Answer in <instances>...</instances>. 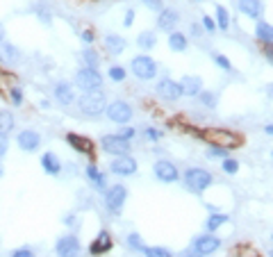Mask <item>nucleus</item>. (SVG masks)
I'll list each match as a JSON object with an SVG mask.
<instances>
[{"mask_svg":"<svg viewBox=\"0 0 273 257\" xmlns=\"http://www.w3.org/2000/svg\"><path fill=\"white\" fill-rule=\"evenodd\" d=\"M200 137H203L205 141H207L209 146H221V148H239L241 146V134L232 132V130L228 128H207L200 132Z\"/></svg>","mask_w":273,"mask_h":257,"instance_id":"obj_1","label":"nucleus"},{"mask_svg":"<svg viewBox=\"0 0 273 257\" xmlns=\"http://www.w3.org/2000/svg\"><path fill=\"white\" fill-rule=\"evenodd\" d=\"M78 107H80V112L85 114V116H100V114L107 109V98H105V93H102L100 89H98V91H87L80 96Z\"/></svg>","mask_w":273,"mask_h":257,"instance_id":"obj_2","label":"nucleus"},{"mask_svg":"<svg viewBox=\"0 0 273 257\" xmlns=\"http://www.w3.org/2000/svg\"><path fill=\"white\" fill-rule=\"evenodd\" d=\"M75 82L85 91H98V89H102V75L96 69H89V66H82L75 73Z\"/></svg>","mask_w":273,"mask_h":257,"instance_id":"obj_3","label":"nucleus"},{"mask_svg":"<svg viewBox=\"0 0 273 257\" xmlns=\"http://www.w3.org/2000/svg\"><path fill=\"white\" fill-rule=\"evenodd\" d=\"M130 69H132V73L139 78V80H153L157 75V64L155 59L148 57V55H139V57H134L132 62H130Z\"/></svg>","mask_w":273,"mask_h":257,"instance_id":"obj_4","label":"nucleus"},{"mask_svg":"<svg viewBox=\"0 0 273 257\" xmlns=\"http://www.w3.org/2000/svg\"><path fill=\"white\" fill-rule=\"evenodd\" d=\"M184 182H187V187L191 189V191L200 193L212 184V173L205 171V169H189V171L184 173Z\"/></svg>","mask_w":273,"mask_h":257,"instance_id":"obj_5","label":"nucleus"},{"mask_svg":"<svg viewBox=\"0 0 273 257\" xmlns=\"http://www.w3.org/2000/svg\"><path fill=\"white\" fill-rule=\"evenodd\" d=\"M125 200H128V189L123 184H114V187H109L105 191V205H107V209L114 212V214H118L123 209Z\"/></svg>","mask_w":273,"mask_h":257,"instance_id":"obj_6","label":"nucleus"},{"mask_svg":"<svg viewBox=\"0 0 273 257\" xmlns=\"http://www.w3.org/2000/svg\"><path fill=\"white\" fill-rule=\"evenodd\" d=\"M100 148L105 150V153H109V155H128L130 153V141H125V139H121L118 134H105L100 139Z\"/></svg>","mask_w":273,"mask_h":257,"instance_id":"obj_7","label":"nucleus"},{"mask_svg":"<svg viewBox=\"0 0 273 257\" xmlns=\"http://www.w3.org/2000/svg\"><path fill=\"white\" fill-rule=\"evenodd\" d=\"M105 114H107L109 121H114V123H128L130 118H132V107H130L125 100H114L112 105H107V109H105Z\"/></svg>","mask_w":273,"mask_h":257,"instance_id":"obj_8","label":"nucleus"},{"mask_svg":"<svg viewBox=\"0 0 273 257\" xmlns=\"http://www.w3.org/2000/svg\"><path fill=\"white\" fill-rule=\"evenodd\" d=\"M55 251H57V257H80V241L73 235H64L57 239Z\"/></svg>","mask_w":273,"mask_h":257,"instance_id":"obj_9","label":"nucleus"},{"mask_svg":"<svg viewBox=\"0 0 273 257\" xmlns=\"http://www.w3.org/2000/svg\"><path fill=\"white\" fill-rule=\"evenodd\" d=\"M109 171L116 173V175H134L137 173V160L130 155H116L109 164Z\"/></svg>","mask_w":273,"mask_h":257,"instance_id":"obj_10","label":"nucleus"},{"mask_svg":"<svg viewBox=\"0 0 273 257\" xmlns=\"http://www.w3.org/2000/svg\"><path fill=\"white\" fill-rule=\"evenodd\" d=\"M16 144L23 153H34V150H39V146H41V134H39L37 130H23V132H18Z\"/></svg>","mask_w":273,"mask_h":257,"instance_id":"obj_11","label":"nucleus"},{"mask_svg":"<svg viewBox=\"0 0 273 257\" xmlns=\"http://www.w3.org/2000/svg\"><path fill=\"white\" fill-rule=\"evenodd\" d=\"M157 96L164 98V100L173 102L178 100V98H182V86L180 82H173L171 78H164V80H160V85H157Z\"/></svg>","mask_w":273,"mask_h":257,"instance_id":"obj_12","label":"nucleus"},{"mask_svg":"<svg viewBox=\"0 0 273 257\" xmlns=\"http://www.w3.org/2000/svg\"><path fill=\"white\" fill-rule=\"evenodd\" d=\"M153 171H155V177L160 180V182H176L178 180V169L176 164H171V162H166V160H160L155 162V166H153Z\"/></svg>","mask_w":273,"mask_h":257,"instance_id":"obj_13","label":"nucleus"},{"mask_svg":"<svg viewBox=\"0 0 273 257\" xmlns=\"http://www.w3.org/2000/svg\"><path fill=\"white\" fill-rule=\"evenodd\" d=\"M219 246H221V239L212 235L198 237V239L193 241V251L198 253V255H212L214 251H219Z\"/></svg>","mask_w":273,"mask_h":257,"instance_id":"obj_14","label":"nucleus"},{"mask_svg":"<svg viewBox=\"0 0 273 257\" xmlns=\"http://www.w3.org/2000/svg\"><path fill=\"white\" fill-rule=\"evenodd\" d=\"M112 246H114V241H112V237H109V232L102 230L96 239L91 241L89 253H91V255H105V253L112 251Z\"/></svg>","mask_w":273,"mask_h":257,"instance_id":"obj_15","label":"nucleus"},{"mask_svg":"<svg viewBox=\"0 0 273 257\" xmlns=\"http://www.w3.org/2000/svg\"><path fill=\"white\" fill-rule=\"evenodd\" d=\"M180 86H182V96H198L203 91V80L198 75H184L180 80Z\"/></svg>","mask_w":273,"mask_h":257,"instance_id":"obj_16","label":"nucleus"},{"mask_svg":"<svg viewBox=\"0 0 273 257\" xmlns=\"http://www.w3.org/2000/svg\"><path fill=\"white\" fill-rule=\"evenodd\" d=\"M66 144H69L73 150H78V153H85V155H91V153H93V144H91L87 137H80V134H75V132L66 134Z\"/></svg>","mask_w":273,"mask_h":257,"instance_id":"obj_17","label":"nucleus"},{"mask_svg":"<svg viewBox=\"0 0 273 257\" xmlns=\"http://www.w3.org/2000/svg\"><path fill=\"white\" fill-rule=\"evenodd\" d=\"M55 100H57L59 105H71V102L75 100L73 86H71L69 82H57V85H55Z\"/></svg>","mask_w":273,"mask_h":257,"instance_id":"obj_18","label":"nucleus"},{"mask_svg":"<svg viewBox=\"0 0 273 257\" xmlns=\"http://www.w3.org/2000/svg\"><path fill=\"white\" fill-rule=\"evenodd\" d=\"M180 21L178 18V11L176 9H160V18H157V27L164 30V32H173L176 23Z\"/></svg>","mask_w":273,"mask_h":257,"instance_id":"obj_19","label":"nucleus"},{"mask_svg":"<svg viewBox=\"0 0 273 257\" xmlns=\"http://www.w3.org/2000/svg\"><path fill=\"white\" fill-rule=\"evenodd\" d=\"M239 11L246 14L248 18H260L264 11L262 0H239Z\"/></svg>","mask_w":273,"mask_h":257,"instance_id":"obj_20","label":"nucleus"},{"mask_svg":"<svg viewBox=\"0 0 273 257\" xmlns=\"http://www.w3.org/2000/svg\"><path fill=\"white\" fill-rule=\"evenodd\" d=\"M0 59H2L5 64H18V62H21V50H18L14 43L2 41L0 43Z\"/></svg>","mask_w":273,"mask_h":257,"instance_id":"obj_21","label":"nucleus"},{"mask_svg":"<svg viewBox=\"0 0 273 257\" xmlns=\"http://www.w3.org/2000/svg\"><path fill=\"white\" fill-rule=\"evenodd\" d=\"M41 169L48 173V175H59V173H62V162H59V157L55 155V153H43Z\"/></svg>","mask_w":273,"mask_h":257,"instance_id":"obj_22","label":"nucleus"},{"mask_svg":"<svg viewBox=\"0 0 273 257\" xmlns=\"http://www.w3.org/2000/svg\"><path fill=\"white\" fill-rule=\"evenodd\" d=\"M87 177L91 180V184H93V189H98V191H102V189L107 187V177H105V173L98 171L96 164H89L87 166Z\"/></svg>","mask_w":273,"mask_h":257,"instance_id":"obj_23","label":"nucleus"},{"mask_svg":"<svg viewBox=\"0 0 273 257\" xmlns=\"http://www.w3.org/2000/svg\"><path fill=\"white\" fill-rule=\"evenodd\" d=\"M255 37L264 43V46H273V25L264 21H257V27H255Z\"/></svg>","mask_w":273,"mask_h":257,"instance_id":"obj_24","label":"nucleus"},{"mask_svg":"<svg viewBox=\"0 0 273 257\" xmlns=\"http://www.w3.org/2000/svg\"><path fill=\"white\" fill-rule=\"evenodd\" d=\"M105 48L112 55H121L125 50V39L116 37V34H107V37H105Z\"/></svg>","mask_w":273,"mask_h":257,"instance_id":"obj_25","label":"nucleus"},{"mask_svg":"<svg viewBox=\"0 0 273 257\" xmlns=\"http://www.w3.org/2000/svg\"><path fill=\"white\" fill-rule=\"evenodd\" d=\"M169 48L176 50V53L187 50V37L182 32H171V37H169Z\"/></svg>","mask_w":273,"mask_h":257,"instance_id":"obj_26","label":"nucleus"},{"mask_svg":"<svg viewBox=\"0 0 273 257\" xmlns=\"http://www.w3.org/2000/svg\"><path fill=\"white\" fill-rule=\"evenodd\" d=\"M14 130V116L7 109H0V134H9Z\"/></svg>","mask_w":273,"mask_h":257,"instance_id":"obj_27","label":"nucleus"},{"mask_svg":"<svg viewBox=\"0 0 273 257\" xmlns=\"http://www.w3.org/2000/svg\"><path fill=\"white\" fill-rule=\"evenodd\" d=\"M155 43H157V37L153 32H141L139 37H137V46L144 50H150V48H155Z\"/></svg>","mask_w":273,"mask_h":257,"instance_id":"obj_28","label":"nucleus"},{"mask_svg":"<svg viewBox=\"0 0 273 257\" xmlns=\"http://www.w3.org/2000/svg\"><path fill=\"white\" fill-rule=\"evenodd\" d=\"M223 223H228V216L225 214H212L207 221H205V228H207L209 232H216Z\"/></svg>","mask_w":273,"mask_h":257,"instance_id":"obj_29","label":"nucleus"},{"mask_svg":"<svg viewBox=\"0 0 273 257\" xmlns=\"http://www.w3.org/2000/svg\"><path fill=\"white\" fill-rule=\"evenodd\" d=\"M216 25L223 30V32H228V27H230V14H228V9L225 7H216Z\"/></svg>","mask_w":273,"mask_h":257,"instance_id":"obj_30","label":"nucleus"},{"mask_svg":"<svg viewBox=\"0 0 273 257\" xmlns=\"http://www.w3.org/2000/svg\"><path fill=\"white\" fill-rule=\"evenodd\" d=\"M82 62H85V66H89V69H98V64H100V57H98L96 50H82Z\"/></svg>","mask_w":273,"mask_h":257,"instance_id":"obj_31","label":"nucleus"},{"mask_svg":"<svg viewBox=\"0 0 273 257\" xmlns=\"http://www.w3.org/2000/svg\"><path fill=\"white\" fill-rule=\"evenodd\" d=\"M141 253L146 257H173V253L169 248H162V246H144Z\"/></svg>","mask_w":273,"mask_h":257,"instance_id":"obj_32","label":"nucleus"},{"mask_svg":"<svg viewBox=\"0 0 273 257\" xmlns=\"http://www.w3.org/2000/svg\"><path fill=\"white\" fill-rule=\"evenodd\" d=\"M221 166H223V171L230 173V175H235V173L239 171V162H237V160H230V157H225Z\"/></svg>","mask_w":273,"mask_h":257,"instance_id":"obj_33","label":"nucleus"},{"mask_svg":"<svg viewBox=\"0 0 273 257\" xmlns=\"http://www.w3.org/2000/svg\"><path fill=\"white\" fill-rule=\"evenodd\" d=\"M125 69L123 66H112V69H109V78H112L114 82H123L125 80Z\"/></svg>","mask_w":273,"mask_h":257,"instance_id":"obj_34","label":"nucleus"},{"mask_svg":"<svg viewBox=\"0 0 273 257\" xmlns=\"http://www.w3.org/2000/svg\"><path fill=\"white\" fill-rule=\"evenodd\" d=\"M9 98H11L14 105H21V102H23V91L18 89V86H11V89H9Z\"/></svg>","mask_w":273,"mask_h":257,"instance_id":"obj_35","label":"nucleus"},{"mask_svg":"<svg viewBox=\"0 0 273 257\" xmlns=\"http://www.w3.org/2000/svg\"><path fill=\"white\" fill-rule=\"evenodd\" d=\"M198 96H200V100H203V105H209V107H214V105H216V96H214V93L200 91Z\"/></svg>","mask_w":273,"mask_h":257,"instance_id":"obj_36","label":"nucleus"},{"mask_svg":"<svg viewBox=\"0 0 273 257\" xmlns=\"http://www.w3.org/2000/svg\"><path fill=\"white\" fill-rule=\"evenodd\" d=\"M128 244H130V248L144 251V241H141V237H139V235H130V237H128Z\"/></svg>","mask_w":273,"mask_h":257,"instance_id":"obj_37","label":"nucleus"},{"mask_svg":"<svg viewBox=\"0 0 273 257\" xmlns=\"http://www.w3.org/2000/svg\"><path fill=\"white\" fill-rule=\"evenodd\" d=\"M214 62L221 66L223 71H232V64H230V59L223 57V55H214Z\"/></svg>","mask_w":273,"mask_h":257,"instance_id":"obj_38","label":"nucleus"},{"mask_svg":"<svg viewBox=\"0 0 273 257\" xmlns=\"http://www.w3.org/2000/svg\"><path fill=\"white\" fill-rule=\"evenodd\" d=\"M228 155V148H221V146H214V148L207 150V157H225Z\"/></svg>","mask_w":273,"mask_h":257,"instance_id":"obj_39","label":"nucleus"},{"mask_svg":"<svg viewBox=\"0 0 273 257\" xmlns=\"http://www.w3.org/2000/svg\"><path fill=\"white\" fill-rule=\"evenodd\" d=\"M7 148H9V134H0V157L7 153Z\"/></svg>","mask_w":273,"mask_h":257,"instance_id":"obj_40","label":"nucleus"},{"mask_svg":"<svg viewBox=\"0 0 273 257\" xmlns=\"http://www.w3.org/2000/svg\"><path fill=\"white\" fill-rule=\"evenodd\" d=\"M134 134H137V130H134V128H123L121 132H118V137H121V139H125V141H130Z\"/></svg>","mask_w":273,"mask_h":257,"instance_id":"obj_41","label":"nucleus"},{"mask_svg":"<svg viewBox=\"0 0 273 257\" xmlns=\"http://www.w3.org/2000/svg\"><path fill=\"white\" fill-rule=\"evenodd\" d=\"M9 257H34V253L30 251V248H18V251H14Z\"/></svg>","mask_w":273,"mask_h":257,"instance_id":"obj_42","label":"nucleus"},{"mask_svg":"<svg viewBox=\"0 0 273 257\" xmlns=\"http://www.w3.org/2000/svg\"><path fill=\"white\" fill-rule=\"evenodd\" d=\"M141 2H144L148 9H157V11L162 9V0H141Z\"/></svg>","mask_w":273,"mask_h":257,"instance_id":"obj_43","label":"nucleus"},{"mask_svg":"<svg viewBox=\"0 0 273 257\" xmlns=\"http://www.w3.org/2000/svg\"><path fill=\"white\" fill-rule=\"evenodd\" d=\"M203 25H205V30H207V32H212V30H214V27H216V23L212 21V18H209V16H203Z\"/></svg>","mask_w":273,"mask_h":257,"instance_id":"obj_44","label":"nucleus"},{"mask_svg":"<svg viewBox=\"0 0 273 257\" xmlns=\"http://www.w3.org/2000/svg\"><path fill=\"white\" fill-rule=\"evenodd\" d=\"M146 137H148V139H150V141H157V139H160V137H162V134H160V132H157V130L148 128V130H146Z\"/></svg>","mask_w":273,"mask_h":257,"instance_id":"obj_45","label":"nucleus"},{"mask_svg":"<svg viewBox=\"0 0 273 257\" xmlns=\"http://www.w3.org/2000/svg\"><path fill=\"white\" fill-rule=\"evenodd\" d=\"M132 21H134V9H128V11H125V21H123V25L130 27V25H132Z\"/></svg>","mask_w":273,"mask_h":257,"instance_id":"obj_46","label":"nucleus"},{"mask_svg":"<svg viewBox=\"0 0 273 257\" xmlns=\"http://www.w3.org/2000/svg\"><path fill=\"white\" fill-rule=\"evenodd\" d=\"M80 37H82V41H85V43H91V41H93V32H91V30H85Z\"/></svg>","mask_w":273,"mask_h":257,"instance_id":"obj_47","label":"nucleus"},{"mask_svg":"<svg viewBox=\"0 0 273 257\" xmlns=\"http://www.w3.org/2000/svg\"><path fill=\"white\" fill-rule=\"evenodd\" d=\"M264 55H267V59L273 64V46H264Z\"/></svg>","mask_w":273,"mask_h":257,"instance_id":"obj_48","label":"nucleus"},{"mask_svg":"<svg viewBox=\"0 0 273 257\" xmlns=\"http://www.w3.org/2000/svg\"><path fill=\"white\" fill-rule=\"evenodd\" d=\"M182 257H200V255L196 251H184V253H182Z\"/></svg>","mask_w":273,"mask_h":257,"instance_id":"obj_49","label":"nucleus"},{"mask_svg":"<svg viewBox=\"0 0 273 257\" xmlns=\"http://www.w3.org/2000/svg\"><path fill=\"white\" fill-rule=\"evenodd\" d=\"M264 91H267L269 98H273V82H271V85H267V89H264Z\"/></svg>","mask_w":273,"mask_h":257,"instance_id":"obj_50","label":"nucleus"},{"mask_svg":"<svg viewBox=\"0 0 273 257\" xmlns=\"http://www.w3.org/2000/svg\"><path fill=\"white\" fill-rule=\"evenodd\" d=\"M5 41V25H2V23H0V43Z\"/></svg>","mask_w":273,"mask_h":257,"instance_id":"obj_51","label":"nucleus"},{"mask_svg":"<svg viewBox=\"0 0 273 257\" xmlns=\"http://www.w3.org/2000/svg\"><path fill=\"white\" fill-rule=\"evenodd\" d=\"M264 132H267L269 137H273V123H271V125H267V128H264Z\"/></svg>","mask_w":273,"mask_h":257,"instance_id":"obj_52","label":"nucleus"},{"mask_svg":"<svg viewBox=\"0 0 273 257\" xmlns=\"http://www.w3.org/2000/svg\"><path fill=\"white\" fill-rule=\"evenodd\" d=\"M2 173H5V169H2V164H0V177H2Z\"/></svg>","mask_w":273,"mask_h":257,"instance_id":"obj_53","label":"nucleus"},{"mask_svg":"<svg viewBox=\"0 0 273 257\" xmlns=\"http://www.w3.org/2000/svg\"><path fill=\"white\" fill-rule=\"evenodd\" d=\"M269 257H273V251H271V253H269Z\"/></svg>","mask_w":273,"mask_h":257,"instance_id":"obj_54","label":"nucleus"}]
</instances>
